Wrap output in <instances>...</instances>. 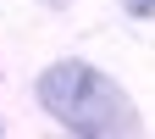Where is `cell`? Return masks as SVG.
<instances>
[{
	"mask_svg": "<svg viewBox=\"0 0 155 139\" xmlns=\"http://www.w3.org/2000/svg\"><path fill=\"white\" fill-rule=\"evenodd\" d=\"M39 100L50 106V117H61L72 134H133L139 111L105 72H94L83 61H61L39 78Z\"/></svg>",
	"mask_w": 155,
	"mask_h": 139,
	"instance_id": "6da1fadb",
	"label": "cell"
},
{
	"mask_svg": "<svg viewBox=\"0 0 155 139\" xmlns=\"http://www.w3.org/2000/svg\"><path fill=\"white\" fill-rule=\"evenodd\" d=\"M127 11H139V17H155V0H127Z\"/></svg>",
	"mask_w": 155,
	"mask_h": 139,
	"instance_id": "7a4b0ae2",
	"label": "cell"
}]
</instances>
